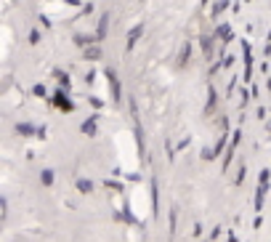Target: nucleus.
I'll use <instances>...</instances> for the list:
<instances>
[{
  "label": "nucleus",
  "mask_w": 271,
  "mask_h": 242,
  "mask_svg": "<svg viewBox=\"0 0 271 242\" xmlns=\"http://www.w3.org/2000/svg\"><path fill=\"white\" fill-rule=\"evenodd\" d=\"M51 104H53L56 109H61V112H74V101L69 99V91H64V88H59V91L53 93Z\"/></svg>",
  "instance_id": "f03ea898"
},
{
  "label": "nucleus",
  "mask_w": 271,
  "mask_h": 242,
  "mask_svg": "<svg viewBox=\"0 0 271 242\" xmlns=\"http://www.w3.org/2000/svg\"><path fill=\"white\" fill-rule=\"evenodd\" d=\"M16 133H22V136H37V128L32 123H16Z\"/></svg>",
  "instance_id": "2eb2a0df"
},
{
  "label": "nucleus",
  "mask_w": 271,
  "mask_h": 242,
  "mask_svg": "<svg viewBox=\"0 0 271 242\" xmlns=\"http://www.w3.org/2000/svg\"><path fill=\"white\" fill-rule=\"evenodd\" d=\"M104 74H107V80H109L112 101H115V104H123V88H120V77H117V72L112 69V67H107V69H104Z\"/></svg>",
  "instance_id": "f257e3e1"
},
{
  "label": "nucleus",
  "mask_w": 271,
  "mask_h": 242,
  "mask_svg": "<svg viewBox=\"0 0 271 242\" xmlns=\"http://www.w3.org/2000/svg\"><path fill=\"white\" fill-rule=\"evenodd\" d=\"M245 3H253V0H245Z\"/></svg>",
  "instance_id": "c9c22d12"
},
{
  "label": "nucleus",
  "mask_w": 271,
  "mask_h": 242,
  "mask_svg": "<svg viewBox=\"0 0 271 242\" xmlns=\"http://www.w3.org/2000/svg\"><path fill=\"white\" fill-rule=\"evenodd\" d=\"M53 74H56V80H59V88H64V91H72V83H69V74H67V72L56 69Z\"/></svg>",
  "instance_id": "dca6fc26"
},
{
  "label": "nucleus",
  "mask_w": 271,
  "mask_h": 242,
  "mask_svg": "<svg viewBox=\"0 0 271 242\" xmlns=\"http://www.w3.org/2000/svg\"><path fill=\"white\" fill-rule=\"evenodd\" d=\"M32 93H35V96H40V99H45V93H48V88H45V83H37V86L32 88Z\"/></svg>",
  "instance_id": "412c9836"
},
{
  "label": "nucleus",
  "mask_w": 271,
  "mask_h": 242,
  "mask_svg": "<svg viewBox=\"0 0 271 242\" xmlns=\"http://www.w3.org/2000/svg\"><path fill=\"white\" fill-rule=\"evenodd\" d=\"M120 216H123V218H125L128 223H136V216H133V213H130V205H128V202L123 205V213H120Z\"/></svg>",
  "instance_id": "aec40b11"
},
{
  "label": "nucleus",
  "mask_w": 271,
  "mask_h": 242,
  "mask_svg": "<svg viewBox=\"0 0 271 242\" xmlns=\"http://www.w3.org/2000/svg\"><path fill=\"white\" fill-rule=\"evenodd\" d=\"M229 6H231V0H216V3L210 6V16H213V19H216V16H221V14L226 11Z\"/></svg>",
  "instance_id": "4468645a"
},
{
  "label": "nucleus",
  "mask_w": 271,
  "mask_h": 242,
  "mask_svg": "<svg viewBox=\"0 0 271 242\" xmlns=\"http://www.w3.org/2000/svg\"><path fill=\"white\" fill-rule=\"evenodd\" d=\"M231 64H234V56L226 53V56H223V67H231Z\"/></svg>",
  "instance_id": "c756f323"
},
{
  "label": "nucleus",
  "mask_w": 271,
  "mask_h": 242,
  "mask_svg": "<svg viewBox=\"0 0 271 242\" xmlns=\"http://www.w3.org/2000/svg\"><path fill=\"white\" fill-rule=\"evenodd\" d=\"M189 59H192V40H184V45H181V51H178V67H186L189 64Z\"/></svg>",
  "instance_id": "f8f14e48"
},
{
  "label": "nucleus",
  "mask_w": 271,
  "mask_h": 242,
  "mask_svg": "<svg viewBox=\"0 0 271 242\" xmlns=\"http://www.w3.org/2000/svg\"><path fill=\"white\" fill-rule=\"evenodd\" d=\"M266 192H268V184H258V192H255V210L263 208V197H266Z\"/></svg>",
  "instance_id": "f3484780"
},
{
  "label": "nucleus",
  "mask_w": 271,
  "mask_h": 242,
  "mask_svg": "<svg viewBox=\"0 0 271 242\" xmlns=\"http://www.w3.org/2000/svg\"><path fill=\"white\" fill-rule=\"evenodd\" d=\"M213 35H216L221 43H229L231 37H234V35H231V24H229V22H221V24L216 27V32H213Z\"/></svg>",
  "instance_id": "9d476101"
},
{
  "label": "nucleus",
  "mask_w": 271,
  "mask_h": 242,
  "mask_svg": "<svg viewBox=\"0 0 271 242\" xmlns=\"http://www.w3.org/2000/svg\"><path fill=\"white\" fill-rule=\"evenodd\" d=\"M141 35H144V24H136L133 30L128 32V40H125V51H133V45L141 40Z\"/></svg>",
  "instance_id": "423d86ee"
},
{
  "label": "nucleus",
  "mask_w": 271,
  "mask_h": 242,
  "mask_svg": "<svg viewBox=\"0 0 271 242\" xmlns=\"http://www.w3.org/2000/svg\"><path fill=\"white\" fill-rule=\"evenodd\" d=\"M88 14H93V3H85V6H82V11H80V16H88Z\"/></svg>",
  "instance_id": "c85d7f7f"
},
{
  "label": "nucleus",
  "mask_w": 271,
  "mask_h": 242,
  "mask_svg": "<svg viewBox=\"0 0 271 242\" xmlns=\"http://www.w3.org/2000/svg\"><path fill=\"white\" fill-rule=\"evenodd\" d=\"M268 179H271V173H268V171H260V176H258V184H268Z\"/></svg>",
  "instance_id": "cd10ccee"
},
{
  "label": "nucleus",
  "mask_w": 271,
  "mask_h": 242,
  "mask_svg": "<svg viewBox=\"0 0 271 242\" xmlns=\"http://www.w3.org/2000/svg\"><path fill=\"white\" fill-rule=\"evenodd\" d=\"M268 91H271V77H268Z\"/></svg>",
  "instance_id": "f704fd0d"
},
{
  "label": "nucleus",
  "mask_w": 271,
  "mask_h": 242,
  "mask_svg": "<svg viewBox=\"0 0 271 242\" xmlns=\"http://www.w3.org/2000/svg\"><path fill=\"white\" fill-rule=\"evenodd\" d=\"M149 192H152V213L157 216V213H160V186H157L154 176H152V181H149Z\"/></svg>",
  "instance_id": "6e6552de"
},
{
  "label": "nucleus",
  "mask_w": 271,
  "mask_h": 242,
  "mask_svg": "<svg viewBox=\"0 0 271 242\" xmlns=\"http://www.w3.org/2000/svg\"><path fill=\"white\" fill-rule=\"evenodd\" d=\"M104 186H109L112 192H123V189H125V186L120 184V181H112V179H109V181H104Z\"/></svg>",
  "instance_id": "4be33fe9"
},
{
  "label": "nucleus",
  "mask_w": 271,
  "mask_h": 242,
  "mask_svg": "<svg viewBox=\"0 0 271 242\" xmlns=\"http://www.w3.org/2000/svg\"><path fill=\"white\" fill-rule=\"evenodd\" d=\"M200 48L205 53V59L213 61V51H216V35H200Z\"/></svg>",
  "instance_id": "7ed1b4c3"
},
{
  "label": "nucleus",
  "mask_w": 271,
  "mask_h": 242,
  "mask_svg": "<svg viewBox=\"0 0 271 242\" xmlns=\"http://www.w3.org/2000/svg\"><path fill=\"white\" fill-rule=\"evenodd\" d=\"M82 59L85 61H99L101 59V43H93L88 48H82Z\"/></svg>",
  "instance_id": "9b49d317"
},
{
  "label": "nucleus",
  "mask_w": 271,
  "mask_h": 242,
  "mask_svg": "<svg viewBox=\"0 0 271 242\" xmlns=\"http://www.w3.org/2000/svg\"><path fill=\"white\" fill-rule=\"evenodd\" d=\"M74 186H77L80 194H91L93 192V181L91 179H77V181H74Z\"/></svg>",
  "instance_id": "a211bd4d"
},
{
  "label": "nucleus",
  "mask_w": 271,
  "mask_h": 242,
  "mask_svg": "<svg viewBox=\"0 0 271 242\" xmlns=\"http://www.w3.org/2000/svg\"><path fill=\"white\" fill-rule=\"evenodd\" d=\"M53 179H56V176H53L51 168H43V171H40V184L43 186H53Z\"/></svg>",
  "instance_id": "6ab92c4d"
},
{
  "label": "nucleus",
  "mask_w": 271,
  "mask_h": 242,
  "mask_svg": "<svg viewBox=\"0 0 271 242\" xmlns=\"http://www.w3.org/2000/svg\"><path fill=\"white\" fill-rule=\"evenodd\" d=\"M229 242H239V239H237V234H234V231H229Z\"/></svg>",
  "instance_id": "473e14b6"
},
{
  "label": "nucleus",
  "mask_w": 271,
  "mask_h": 242,
  "mask_svg": "<svg viewBox=\"0 0 271 242\" xmlns=\"http://www.w3.org/2000/svg\"><path fill=\"white\" fill-rule=\"evenodd\" d=\"M245 173H247V168H245V165H239V173H237V186H239L242 181H245Z\"/></svg>",
  "instance_id": "bb28decb"
},
{
  "label": "nucleus",
  "mask_w": 271,
  "mask_h": 242,
  "mask_svg": "<svg viewBox=\"0 0 271 242\" xmlns=\"http://www.w3.org/2000/svg\"><path fill=\"white\" fill-rule=\"evenodd\" d=\"M85 83H88V86H93V83H96V72H88L85 74Z\"/></svg>",
  "instance_id": "7c9ffc66"
},
{
  "label": "nucleus",
  "mask_w": 271,
  "mask_h": 242,
  "mask_svg": "<svg viewBox=\"0 0 271 242\" xmlns=\"http://www.w3.org/2000/svg\"><path fill=\"white\" fill-rule=\"evenodd\" d=\"M88 104H91L93 109H104V101H101L99 96H91V99H88Z\"/></svg>",
  "instance_id": "b1692460"
},
{
  "label": "nucleus",
  "mask_w": 271,
  "mask_h": 242,
  "mask_svg": "<svg viewBox=\"0 0 271 242\" xmlns=\"http://www.w3.org/2000/svg\"><path fill=\"white\" fill-rule=\"evenodd\" d=\"M80 130H82L85 136H96V133H99V115H91V117L82 120Z\"/></svg>",
  "instance_id": "39448f33"
},
{
  "label": "nucleus",
  "mask_w": 271,
  "mask_h": 242,
  "mask_svg": "<svg viewBox=\"0 0 271 242\" xmlns=\"http://www.w3.org/2000/svg\"><path fill=\"white\" fill-rule=\"evenodd\" d=\"M72 40H74V45H80V48H88V45L99 43V37L96 35H85V32H74Z\"/></svg>",
  "instance_id": "0eeeda50"
},
{
  "label": "nucleus",
  "mask_w": 271,
  "mask_h": 242,
  "mask_svg": "<svg viewBox=\"0 0 271 242\" xmlns=\"http://www.w3.org/2000/svg\"><path fill=\"white\" fill-rule=\"evenodd\" d=\"M175 216H178V210L173 208V210H170V218H167V223H170V237L175 234Z\"/></svg>",
  "instance_id": "5701e85b"
},
{
  "label": "nucleus",
  "mask_w": 271,
  "mask_h": 242,
  "mask_svg": "<svg viewBox=\"0 0 271 242\" xmlns=\"http://www.w3.org/2000/svg\"><path fill=\"white\" fill-rule=\"evenodd\" d=\"M107 32H109V14L104 11V14L99 16V27H96V32H93V35H96V37H99V43H101V40L107 37Z\"/></svg>",
  "instance_id": "1a4fd4ad"
},
{
  "label": "nucleus",
  "mask_w": 271,
  "mask_h": 242,
  "mask_svg": "<svg viewBox=\"0 0 271 242\" xmlns=\"http://www.w3.org/2000/svg\"><path fill=\"white\" fill-rule=\"evenodd\" d=\"M242 53H245V80H250L253 77V51L247 40H242Z\"/></svg>",
  "instance_id": "20e7f679"
},
{
  "label": "nucleus",
  "mask_w": 271,
  "mask_h": 242,
  "mask_svg": "<svg viewBox=\"0 0 271 242\" xmlns=\"http://www.w3.org/2000/svg\"><path fill=\"white\" fill-rule=\"evenodd\" d=\"M189 144H192V141H189V138H184V141H181V144H175V149H186V146H189Z\"/></svg>",
  "instance_id": "2f4dec72"
},
{
  "label": "nucleus",
  "mask_w": 271,
  "mask_h": 242,
  "mask_svg": "<svg viewBox=\"0 0 271 242\" xmlns=\"http://www.w3.org/2000/svg\"><path fill=\"white\" fill-rule=\"evenodd\" d=\"M165 154H167V160L175 157V146H170V141H165Z\"/></svg>",
  "instance_id": "393cba45"
},
{
  "label": "nucleus",
  "mask_w": 271,
  "mask_h": 242,
  "mask_svg": "<svg viewBox=\"0 0 271 242\" xmlns=\"http://www.w3.org/2000/svg\"><path fill=\"white\" fill-rule=\"evenodd\" d=\"M216 107H218V91H216V86H208V104H205V115H210Z\"/></svg>",
  "instance_id": "ddd939ff"
},
{
  "label": "nucleus",
  "mask_w": 271,
  "mask_h": 242,
  "mask_svg": "<svg viewBox=\"0 0 271 242\" xmlns=\"http://www.w3.org/2000/svg\"><path fill=\"white\" fill-rule=\"evenodd\" d=\"M30 43H32V45L40 43V30H32V32H30Z\"/></svg>",
  "instance_id": "a878e982"
},
{
  "label": "nucleus",
  "mask_w": 271,
  "mask_h": 242,
  "mask_svg": "<svg viewBox=\"0 0 271 242\" xmlns=\"http://www.w3.org/2000/svg\"><path fill=\"white\" fill-rule=\"evenodd\" d=\"M208 3H210V0H202V6H208Z\"/></svg>",
  "instance_id": "72a5a7b5"
}]
</instances>
